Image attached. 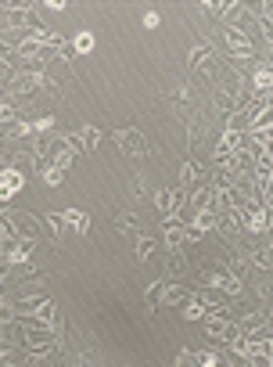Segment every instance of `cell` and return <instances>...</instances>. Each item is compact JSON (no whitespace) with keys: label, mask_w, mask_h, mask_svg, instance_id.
<instances>
[{"label":"cell","mask_w":273,"mask_h":367,"mask_svg":"<svg viewBox=\"0 0 273 367\" xmlns=\"http://www.w3.org/2000/svg\"><path fill=\"white\" fill-rule=\"evenodd\" d=\"M248 263H252L255 270H273V245H259V249H252Z\"/></svg>","instance_id":"obj_16"},{"label":"cell","mask_w":273,"mask_h":367,"mask_svg":"<svg viewBox=\"0 0 273 367\" xmlns=\"http://www.w3.org/2000/svg\"><path fill=\"white\" fill-rule=\"evenodd\" d=\"M19 321V310H14V302H4L0 299V328H11Z\"/></svg>","instance_id":"obj_29"},{"label":"cell","mask_w":273,"mask_h":367,"mask_svg":"<svg viewBox=\"0 0 273 367\" xmlns=\"http://www.w3.org/2000/svg\"><path fill=\"white\" fill-rule=\"evenodd\" d=\"M11 90L14 94H40V90H47V76L43 72H11Z\"/></svg>","instance_id":"obj_4"},{"label":"cell","mask_w":273,"mask_h":367,"mask_svg":"<svg viewBox=\"0 0 273 367\" xmlns=\"http://www.w3.org/2000/svg\"><path fill=\"white\" fill-rule=\"evenodd\" d=\"M190 227H198L201 234H212V231H219V216H216V213H208V209H201V213H195Z\"/></svg>","instance_id":"obj_17"},{"label":"cell","mask_w":273,"mask_h":367,"mask_svg":"<svg viewBox=\"0 0 273 367\" xmlns=\"http://www.w3.org/2000/svg\"><path fill=\"white\" fill-rule=\"evenodd\" d=\"M266 324H270V317H266L263 310H252V313H245V317H241V321H237V328L245 331V335H255V331H263Z\"/></svg>","instance_id":"obj_14"},{"label":"cell","mask_w":273,"mask_h":367,"mask_svg":"<svg viewBox=\"0 0 273 367\" xmlns=\"http://www.w3.org/2000/svg\"><path fill=\"white\" fill-rule=\"evenodd\" d=\"M151 256H155V242H151V238H137V260L148 263Z\"/></svg>","instance_id":"obj_32"},{"label":"cell","mask_w":273,"mask_h":367,"mask_svg":"<svg viewBox=\"0 0 273 367\" xmlns=\"http://www.w3.org/2000/svg\"><path fill=\"white\" fill-rule=\"evenodd\" d=\"M58 58H65V61H72V58H76V47H72V43L65 40V43H61V47H58Z\"/></svg>","instance_id":"obj_45"},{"label":"cell","mask_w":273,"mask_h":367,"mask_svg":"<svg viewBox=\"0 0 273 367\" xmlns=\"http://www.w3.org/2000/svg\"><path fill=\"white\" fill-rule=\"evenodd\" d=\"M162 289H166V277L151 281V289H148V306H151V313L162 310Z\"/></svg>","instance_id":"obj_25"},{"label":"cell","mask_w":273,"mask_h":367,"mask_svg":"<svg viewBox=\"0 0 273 367\" xmlns=\"http://www.w3.org/2000/svg\"><path fill=\"white\" fill-rule=\"evenodd\" d=\"M201 11H205V14H212V19H230L234 4H230V0H205Z\"/></svg>","instance_id":"obj_18"},{"label":"cell","mask_w":273,"mask_h":367,"mask_svg":"<svg viewBox=\"0 0 273 367\" xmlns=\"http://www.w3.org/2000/svg\"><path fill=\"white\" fill-rule=\"evenodd\" d=\"M8 220H11V227H14V234H19V238H29V242H40L43 227H40V220H36L33 213H8Z\"/></svg>","instance_id":"obj_5"},{"label":"cell","mask_w":273,"mask_h":367,"mask_svg":"<svg viewBox=\"0 0 273 367\" xmlns=\"http://www.w3.org/2000/svg\"><path fill=\"white\" fill-rule=\"evenodd\" d=\"M176 367H195V349H180V357H176Z\"/></svg>","instance_id":"obj_43"},{"label":"cell","mask_w":273,"mask_h":367,"mask_svg":"<svg viewBox=\"0 0 273 367\" xmlns=\"http://www.w3.org/2000/svg\"><path fill=\"white\" fill-rule=\"evenodd\" d=\"M245 231H248V234H270V216H266L263 205L245 209Z\"/></svg>","instance_id":"obj_10"},{"label":"cell","mask_w":273,"mask_h":367,"mask_svg":"<svg viewBox=\"0 0 273 367\" xmlns=\"http://www.w3.org/2000/svg\"><path fill=\"white\" fill-rule=\"evenodd\" d=\"M76 162V151L72 148H65V140H61V145L54 148V158H51V166H58V169H65L69 173V166Z\"/></svg>","instance_id":"obj_19"},{"label":"cell","mask_w":273,"mask_h":367,"mask_svg":"<svg viewBox=\"0 0 273 367\" xmlns=\"http://www.w3.org/2000/svg\"><path fill=\"white\" fill-rule=\"evenodd\" d=\"M223 40H227V51L237 58V61H255V43H252V33L248 29H237V25H227L223 22Z\"/></svg>","instance_id":"obj_1"},{"label":"cell","mask_w":273,"mask_h":367,"mask_svg":"<svg viewBox=\"0 0 273 367\" xmlns=\"http://www.w3.org/2000/svg\"><path fill=\"white\" fill-rule=\"evenodd\" d=\"M43 223H47V234H51V238H61V223H65V213H51Z\"/></svg>","instance_id":"obj_33"},{"label":"cell","mask_w":273,"mask_h":367,"mask_svg":"<svg viewBox=\"0 0 273 367\" xmlns=\"http://www.w3.org/2000/svg\"><path fill=\"white\" fill-rule=\"evenodd\" d=\"M259 29H263V36L270 43V51H273V19H259Z\"/></svg>","instance_id":"obj_44"},{"label":"cell","mask_w":273,"mask_h":367,"mask_svg":"<svg viewBox=\"0 0 273 367\" xmlns=\"http://www.w3.org/2000/svg\"><path fill=\"white\" fill-rule=\"evenodd\" d=\"M208 58H212V47H208V43H198V47H190V69H198L201 65V61H208Z\"/></svg>","instance_id":"obj_28"},{"label":"cell","mask_w":273,"mask_h":367,"mask_svg":"<svg viewBox=\"0 0 273 367\" xmlns=\"http://www.w3.org/2000/svg\"><path fill=\"white\" fill-rule=\"evenodd\" d=\"M22 349L33 360H43V357H51L54 349H58V339L51 331H43V328H25L22 331Z\"/></svg>","instance_id":"obj_2"},{"label":"cell","mask_w":273,"mask_h":367,"mask_svg":"<svg viewBox=\"0 0 273 367\" xmlns=\"http://www.w3.org/2000/svg\"><path fill=\"white\" fill-rule=\"evenodd\" d=\"M61 140H65V148H72L76 155H79V151H83V137H79L76 130H72V134H65V137H61Z\"/></svg>","instance_id":"obj_40"},{"label":"cell","mask_w":273,"mask_h":367,"mask_svg":"<svg viewBox=\"0 0 273 367\" xmlns=\"http://www.w3.org/2000/svg\"><path fill=\"white\" fill-rule=\"evenodd\" d=\"M155 25H158V14L148 11V14H144V29H155Z\"/></svg>","instance_id":"obj_47"},{"label":"cell","mask_w":273,"mask_h":367,"mask_svg":"<svg viewBox=\"0 0 273 367\" xmlns=\"http://www.w3.org/2000/svg\"><path fill=\"white\" fill-rule=\"evenodd\" d=\"M208 198H212V187H195V195H187V205L195 213H201V209H208Z\"/></svg>","instance_id":"obj_21"},{"label":"cell","mask_w":273,"mask_h":367,"mask_svg":"<svg viewBox=\"0 0 273 367\" xmlns=\"http://www.w3.org/2000/svg\"><path fill=\"white\" fill-rule=\"evenodd\" d=\"M187 256L180 249H166V277H184L187 274Z\"/></svg>","instance_id":"obj_11"},{"label":"cell","mask_w":273,"mask_h":367,"mask_svg":"<svg viewBox=\"0 0 273 367\" xmlns=\"http://www.w3.org/2000/svg\"><path fill=\"white\" fill-rule=\"evenodd\" d=\"M195 367H219V353H216V349H198V353H195Z\"/></svg>","instance_id":"obj_30"},{"label":"cell","mask_w":273,"mask_h":367,"mask_svg":"<svg viewBox=\"0 0 273 367\" xmlns=\"http://www.w3.org/2000/svg\"><path fill=\"white\" fill-rule=\"evenodd\" d=\"M187 195H190L187 187H176V191H162V195H155L158 213H162L166 220H169V216H180V209L187 205Z\"/></svg>","instance_id":"obj_3"},{"label":"cell","mask_w":273,"mask_h":367,"mask_svg":"<svg viewBox=\"0 0 273 367\" xmlns=\"http://www.w3.org/2000/svg\"><path fill=\"white\" fill-rule=\"evenodd\" d=\"M11 242H14V227H11L8 213H0V245H11Z\"/></svg>","instance_id":"obj_34"},{"label":"cell","mask_w":273,"mask_h":367,"mask_svg":"<svg viewBox=\"0 0 273 367\" xmlns=\"http://www.w3.org/2000/svg\"><path fill=\"white\" fill-rule=\"evenodd\" d=\"M248 137L263 148V155H273V130H266V134H248Z\"/></svg>","instance_id":"obj_37"},{"label":"cell","mask_w":273,"mask_h":367,"mask_svg":"<svg viewBox=\"0 0 273 367\" xmlns=\"http://www.w3.org/2000/svg\"><path fill=\"white\" fill-rule=\"evenodd\" d=\"M219 292H223V295H241V292H245V284H241L237 277H230V274H223V281H219Z\"/></svg>","instance_id":"obj_31"},{"label":"cell","mask_w":273,"mask_h":367,"mask_svg":"<svg viewBox=\"0 0 273 367\" xmlns=\"http://www.w3.org/2000/svg\"><path fill=\"white\" fill-rule=\"evenodd\" d=\"M79 137H83V151H98V145H101L98 126H83V130H79Z\"/></svg>","instance_id":"obj_26"},{"label":"cell","mask_w":273,"mask_h":367,"mask_svg":"<svg viewBox=\"0 0 273 367\" xmlns=\"http://www.w3.org/2000/svg\"><path fill=\"white\" fill-rule=\"evenodd\" d=\"M69 367H94V360H90V357H72Z\"/></svg>","instance_id":"obj_46"},{"label":"cell","mask_w":273,"mask_h":367,"mask_svg":"<svg viewBox=\"0 0 273 367\" xmlns=\"http://www.w3.org/2000/svg\"><path fill=\"white\" fill-rule=\"evenodd\" d=\"M40 177H43V184H51V187H58L61 180H65V169H58V166H47V169L40 173Z\"/></svg>","instance_id":"obj_36"},{"label":"cell","mask_w":273,"mask_h":367,"mask_svg":"<svg viewBox=\"0 0 273 367\" xmlns=\"http://www.w3.org/2000/svg\"><path fill=\"white\" fill-rule=\"evenodd\" d=\"M162 231H166V249H184L187 245V223L180 216H169L162 223Z\"/></svg>","instance_id":"obj_8"},{"label":"cell","mask_w":273,"mask_h":367,"mask_svg":"<svg viewBox=\"0 0 273 367\" xmlns=\"http://www.w3.org/2000/svg\"><path fill=\"white\" fill-rule=\"evenodd\" d=\"M22 184H25V173H22V169H14V166H0V202L14 198V195L22 191Z\"/></svg>","instance_id":"obj_6"},{"label":"cell","mask_w":273,"mask_h":367,"mask_svg":"<svg viewBox=\"0 0 273 367\" xmlns=\"http://www.w3.org/2000/svg\"><path fill=\"white\" fill-rule=\"evenodd\" d=\"M248 266H252V263H248V256H234V260H230V270H227V274L241 281V277H245V270H248Z\"/></svg>","instance_id":"obj_35"},{"label":"cell","mask_w":273,"mask_h":367,"mask_svg":"<svg viewBox=\"0 0 273 367\" xmlns=\"http://www.w3.org/2000/svg\"><path fill=\"white\" fill-rule=\"evenodd\" d=\"M190 295H195V292H187V289H184V284H176V281H169V284H166V289H162V306H166V310H169V306H184V302H187Z\"/></svg>","instance_id":"obj_12"},{"label":"cell","mask_w":273,"mask_h":367,"mask_svg":"<svg viewBox=\"0 0 273 367\" xmlns=\"http://www.w3.org/2000/svg\"><path fill=\"white\" fill-rule=\"evenodd\" d=\"M33 249H36V242H29V238H14V242L8 245V263L11 266H19V263H29V256H33Z\"/></svg>","instance_id":"obj_9"},{"label":"cell","mask_w":273,"mask_h":367,"mask_svg":"<svg viewBox=\"0 0 273 367\" xmlns=\"http://www.w3.org/2000/svg\"><path fill=\"white\" fill-rule=\"evenodd\" d=\"M72 47H76V51H79V54H87V51H94V33H79Z\"/></svg>","instance_id":"obj_39"},{"label":"cell","mask_w":273,"mask_h":367,"mask_svg":"<svg viewBox=\"0 0 273 367\" xmlns=\"http://www.w3.org/2000/svg\"><path fill=\"white\" fill-rule=\"evenodd\" d=\"M8 137H11V140H33V137H36V126L22 119V123H14V130H11Z\"/></svg>","instance_id":"obj_27"},{"label":"cell","mask_w":273,"mask_h":367,"mask_svg":"<svg viewBox=\"0 0 273 367\" xmlns=\"http://www.w3.org/2000/svg\"><path fill=\"white\" fill-rule=\"evenodd\" d=\"M266 130H273V108H263L259 116L252 119V130L248 134H266Z\"/></svg>","instance_id":"obj_23"},{"label":"cell","mask_w":273,"mask_h":367,"mask_svg":"<svg viewBox=\"0 0 273 367\" xmlns=\"http://www.w3.org/2000/svg\"><path fill=\"white\" fill-rule=\"evenodd\" d=\"M0 281H4V277H0Z\"/></svg>","instance_id":"obj_49"},{"label":"cell","mask_w":273,"mask_h":367,"mask_svg":"<svg viewBox=\"0 0 273 367\" xmlns=\"http://www.w3.org/2000/svg\"><path fill=\"white\" fill-rule=\"evenodd\" d=\"M111 137H116V145H119L126 155H130V158H137V155L148 151V145H144V134H140V130H133V126H130V130H116Z\"/></svg>","instance_id":"obj_7"},{"label":"cell","mask_w":273,"mask_h":367,"mask_svg":"<svg viewBox=\"0 0 273 367\" xmlns=\"http://www.w3.org/2000/svg\"><path fill=\"white\" fill-rule=\"evenodd\" d=\"M212 105L223 112V116H234V112H241V108H237V101L230 98V94H223V90H216V94H212Z\"/></svg>","instance_id":"obj_24"},{"label":"cell","mask_w":273,"mask_h":367,"mask_svg":"<svg viewBox=\"0 0 273 367\" xmlns=\"http://www.w3.org/2000/svg\"><path fill=\"white\" fill-rule=\"evenodd\" d=\"M116 231H122V234H133V231H137V216H133V213H122V216L116 220Z\"/></svg>","instance_id":"obj_38"},{"label":"cell","mask_w":273,"mask_h":367,"mask_svg":"<svg viewBox=\"0 0 273 367\" xmlns=\"http://www.w3.org/2000/svg\"><path fill=\"white\" fill-rule=\"evenodd\" d=\"M208 310H205V302L198 299V295H190L187 302H184V321H201Z\"/></svg>","instance_id":"obj_20"},{"label":"cell","mask_w":273,"mask_h":367,"mask_svg":"<svg viewBox=\"0 0 273 367\" xmlns=\"http://www.w3.org/2000/svg\"><path fill=\"white\" fill-rule=\"evenodd\" d=\"M248 79H252V90L270 94V90H273V65H255Z\"/></svg>","instance_id":"obj_13"},{"label":"cell","mask_w":273,"mask_h":367,"mask_svg":"<svg viewBox=\"0 0 273 367\" xmlns=\"http://www.w3.org/2000/svg\"><path fill=\"white\" fill-rule=\"evenodd\" d=\"M0 123H19V112H14V105H0Z\"/></svg>","instance_id":"obj_41"},{"label":"cell","mask_w":273,"mask_h":367,"mask_svg":"<svg viewBox=\"0 0 273 367\" xmlns=\"http://www.w3.org/2000/svg\"><path fill=\"white\" fill-rule=\"evenodd\" d=\"M205 180V166L198 162V158H190V162H184V173H180V184L190 187V184H201Z\"/></svg>","instance_id":"obj_15"},{"label":"cell","mask_w":273,"mask_h":367,"mask_svg":"<svg viewBox=\"0 0 273 367\" xmlns=\"http://www.w3.org/2000/svg\"><path fill=\"white\" fill-rule=\"evenodd\" d=\"M65 223H72L76 234H87V231H90V216L79 213V209H69V213H65Z\"/></svg>","instance_id":"obj_22"},{"label":"cell","mask_w":273,"mask_h":367,"mask_svg":"<svg viewBox=\"0 0 273 367\" xmlns=\"http://www.w3.org/2000/svg\"><path fill=\"white\" fill-rule=\"evenodd\" d=\"M266 216H270V231H273V209H266Z\"/></svg>","instance_id":"obj_48"},{"label":"cell","mask_w":273,"mask_h":367,"mask_svg":"<svg viewBox=\"0 0 273 367\" xmlns=\"http://www.w3.org/2000/svg\"><path fill=\"white\" fill-rule=\"evenodd\" d=\"M33 126H36V134H51L54 130V116H40Z\"/></svg>","instance_id":"obj_42"}]
</instances>
